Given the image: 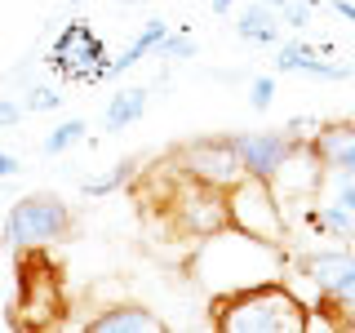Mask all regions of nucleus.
<instances>
[{"label": "nucleus", "instance_id": "obj_21", "mask_svg": "<svg viewBox=\"0 0 355 333\" xmlns=\"http://www.w3.org/2000/svg\"><path fill=\"white\" fill-rule=\"evenodd\" d=\"M18 120H22V103H9V98H0V125H18Z\"/></svg>", "mask_w": 355, "mask_h": 333}, {"label": "nucleus", "instance_id": "obj_20", "mask_svg": "<svg viewBox=\"0 0 355 333\" xmlns=\"http://www.w3.org/2000/svg\"><path fill=\"white\" fill-rule=\"evenodd\" d=\"M271 98H275V80H271V76H258L253 89H249V107L253 111H266V107H271Z\"/></svg>", "mask_w": 355, "mask_h": 333}, {"label": "nucleus", "instance_id": "obj_10", "mask_svg": "<svg viewBox=\"0 0 355 333\" xmlns=\"http://www.w3.org/2000/svg\"><path fill=\"white\" fill-rule=\"evenodd\" d=\"M240 151L244 173H258V178H275V169L284 164V155L293 151V133H231Z\"/></svg>", "mask_w": 355, "mask_h": 333}, {"label": "nucleus", "instance_id": "obj_23", "mask_svg": "<svg viewBox=\"0 0 355 333\" xmlns=\"http://www.w3.org/2000/svg\"><path fill=\"white\" fill-rule=\"evenodd\" d=\"M333 9H338L347 22H355V5H351V0H333Z\"/></svg>", "mask_w": 355, "mask_h": 333}, {"label": "nucleus", "instance_id": "obj_25", "mask_svg": "<svg viewBox=\"0 0 355 333\" xmlns=\"http://www.w3.org/2000/svg\"><path fill=\"white\" fill-rule=\"evenodd\" d=\"M262 5H271V9H284V5H293V0H262Z\"/></svg>", "mask_w": 355, "mask_h": 333}, {"label": "nucleus", "instance_id": "obj_9", "mask_svg": "<svg viewBox=\"0 0 355 333\" xmlns=\"http://www.w3.org/2000/svg\"><path fill=\"white\" fill-rule=\"evenodd\" d=\"M306 147H311V155L320 160V169H324V173L355 178V116L315 125V129L306 133Z\"/></svg>", "mask_w": 355, "mask_h": 333}, {"label": "nucleus", "instance_id": "obj_27", "mask_svg": "<svg viewBox=\"0 0 355 333\" xmlns=\"http://www.w3.org/2000/svg\"><path fill=\"white\" fill-rule=\"evenodd\" d=\"M125 5H133V0H125Z\"/></svg>", "mask_w": 355, "mask_h": 333}, {"label": "nucleus", "instance_id": "obj_6", "mask_svg": "<svg viewBox=\"0 0 355 333\" xmlns=\"http://www.w3.org/2000/svg\"><path fill=\"white\" fill-rule=\"evenodd\" d=\"M18 253V311L36 307L27 329H58L67 316V289H62V271L58 262L44 253V244L36 249H14Z\"/></svg>", "mask_w": 355, "mask_h": 333}, {"label": "nucleus", "instance_id": "obj_24", "mask_svg": "<svg viewBox=\"0 0 355 333\" xmlns=\"http://www.w3.org/2000/svg\"><path fill=\"white\" fill-rule=\"evenodd\" d=\"M231 5H236V0H214V14H227Z\"/></svg>", "mask_w": 355, "mask_h": 333}, {"label": "nucleus", "instance_id": "obj_3", "mask_svg": "<svg viewBox=\"0 0 355 333\" xmlns=\"http://www.w3.org/2000/svg\"><path fill=\"white\" fill-rule=\"evenodd\" d=\"M227 218H231V236L262 244V249H284V240H288V214H284L280 191L271 187V178L244 173L240 182H231Z\"/></svg>", "mask_w": 355, "mask_h": 333}, {"label": "nucleus", "instance_id": "obj_11", "mask_svg": "<svg viewBox=\"0 0 355 333\" xmlns=\"http://www.w3.org/2000/svg\"><path fill=\"white\" fill-rule=\"evenodd\" d=\"M85 333H169V320H160L142 302H116V307L98 311L85 325Z\"/></svg>", "mask_w": 355, "mask_h": 333}, {"label": "nucleus", "instance_id": "obj_2", "mask_svg": "<svg viewBox=\"0 0 355 333\" xmlns=\"http://www.w3.org/2000/svg\"><path fill=\"white\" fill-rule=\"evenodd\" d=\"M173 160V155H169ZM164 191H169V222L178 236L209 244L218 236H231V218H227V191L214 182H200L182 169V164H169L164 173Z\"/></svg>", "mask_w": 355, "mask_h": 333}, {"label": "nucleus", "instance_id": "obj_22", "mask_svg": "<svg viewBox=\"0 0 355 333\" xmlns=\"http://www.w3.org/2000/svg\"><path fill=\"white\" fill-rule=\"evenodd\" d=\"M22 173V164H18V155H9V151H0V178H14Z\"/></svg>", "mask_w": 355, "mask_h": 333}, {"label": "nucleus", "instance_id": "obj_7", "mask_svg": "<svg viewBox=\"0 0 355 333\" xmlns=\"http://www.w3.org/2000/svg\"><path fill=\"white\" fill-rule=\"evenodd\" d=\"M169 155L191 178L214 182V187H222V191L244 178V164H240V151H236V142H231V133H218V138L214 133H209V138H191V142H182V147H173Z\"/></svg>", "mask_w": 355, "mask_h": 333}, {"label": "nucleus", "instance_id": "obj_8", "mask_svg": "<svg viewBox=\"0 0 355 333\" xmlns=\"http://www.w3.org/2000/svg\"><path fill=\"white\" fill-rule=\"evenodd\" d=\"M315 200H320V205L306 200V222L320 231V236H333V240L351 244L355 240V178L324 173Z\"/></svg>", "mask_w": 355, "mask_h": 333}, {"label": "nucleus", "instance_id": "obj_19", "mask_svg": "<svg viewBox=\"0 0 355 333\" xmlns=\"http://www.w3.org/2000/svg\"><path fill=\"white\" fill-rule=\"evenodd\" d=\"M58 107H62L58 89H31V94L22 98V111H58Z\"/></svg>", "mask_w": 355, "mask_h": 333}, {"label": "nucleus", "instance_id": "obj_13", "mask_svg": "<svg viewBox=\"0 0 355 333\" xmlns=\"http://www.w3.org/2000/svg\"><path fill=\"white\" fill-rule=\"evenodd\" d=\"M164 31H169V22H164V18H151L147 27H142L138 36H133V44H129V49L120 53L116 62H107V67H103V76H107V80H116V76H125L129 67H138L142 58H147V53H155V49H160Z\"/></svg>", "mask_w": 355, "mask_h": 333}, {"label": "nucleus", "instance_id": "obj_5", "mask_svg": "<svg viewBox=\"0 0 355 333\" xmlns=\"http://www.w3.org/2000/svg\"><path fill=\"white\" fill-rule=\"evenodd\" d=\"M71 231H76V214L53 191L18 196L5 214V244L9 249H36V244L49 249L58 240H71Z\"/></svg>", "mask_w": 355, "mask_h": 333}, {"label": "nucleus", "instance_id": "obj_26", "mask_svg": "<svg viewBox=\"0 0 355 333\" xmlns=\"http://www.w3.org/2000/svg\"><path fill=\"white\" fill-rule=\"evenodd\" d=\"M306 5H311V9H315V5H320V0H306Z\"/></svg>", "mask_w": 355, "mask_h": 333}, {"label": "nucleus", "instance_id": "obj_16", "mask_svg": "<svg viewBox=\"0 0 355 333\" xmlns=\"http://www.w3.org/2000/svg\"><path fill=\"white\" fill-rule=\"evenodd\" d=\"M85 129H89V125H85V120H80V116H71V120H62V125H58V129H53V133H49V138H44V155H62L67 147H76V142H80V138H85Z\"/></svg>", "mask_w": 355, "mask_h": 333}, {"label": "nucleus", "instance_id": "obj_14", "mask_svg": "<svg viewBox=\"0 0 355 333\" xmlns=\"http://www.w3.org/2000/svg\"><path fill=\"white\" fill-rule=\"evenodd\" d=\"M236 36L249 40V44H280V9L262 5V0L249 5L236 22Z\"/></svg>", "mask_w": 355, "mask_h": 333}, {"label": "nucleus", "instance_id": "obj_18", "mask_svg": "<svg viewBox=\"0 0 355 333\" xmlns=\"http://www.w3.org/2000/svg\"><path fill=\"white\" fill-rule=\"evenodd\" d=\"M155 53H160V58H191L196 40L187 36V31H178V36H173V31H164V40H160V49H155Z\"/></svg>", "mask_w": 355, "mask_h": 333}, {"label": "nucleus", "instance_id": "obj_17", "mask_svg": "<svg viewBox=\"0 0 355 333\" xmlns=\"http://www.w3.org/2000/svg\"><path fill=\"white\" fill-rule=\"evenodd\" d=\"M138 169H142V160H138V155H129V160H120V169H116V173L98 178V182H85V196H107V191H116V187H125Z\"/></svg>", "mask_w": 355, "mask_h": 333}, {"label": "nucleus", "instance_id": "obj_15", "mask_svg": "<svg viewBox=\"0 0 355 333\" xmlns=\"http://www.w3.org/2000/svg\"><path fill=\"white\" fill-rule=\"evenodd\" d=\"M142 111H147V89H142V85H129V89H120V94L107 103L103 125H107V133H116V129L133 125V120H142Z\"/></svg>", "mask_w": 355, "mask_h": 333}, {"label": "nucleus", "instance_id": "obj_12", "mask_svg": "<svg viewBox=\"0 0 355 333\" xmlns=\"http://www.w3.org/2000/svg\"><path fill=\"white\" fill-rule=\"evenodd\" d=\"M275 71H302V76H320V80H351L355 67L324 62V53L302 40H280L275 44Z\"/></svg>", "mask_w": 355, "mask_h": 333}, {"label": "nucleus", "instance_id": "obj_4", "mask_svg": "<svg viewBox=\"0 0 355 333\" xmlns=\"http://www.w3.org/2000/svg\"><path fill=\"white\" fill-rule=\"evenodd\" d=\"M293 271L311 280L315 307L324 329H355V253L351 249H320L297 253Z\"/></svg>", "mask_w": 355, "mask_h": 333}, {"label": "nucleus", "instance_id": "obj_1", "mask_svg": "<svg viewBox=\"0 0 355 333\" xmlns=\"http://www.w3.org/2000/svg\"><path fill=\"white\" fill-rule=\"evenodd\" d=\"M209 325L218 333H311L315 316L293 293V284L262 280L214 293L209 298Z\"/></svg>", "mask_w": 355, "mask_h": 333}]
</instances>
